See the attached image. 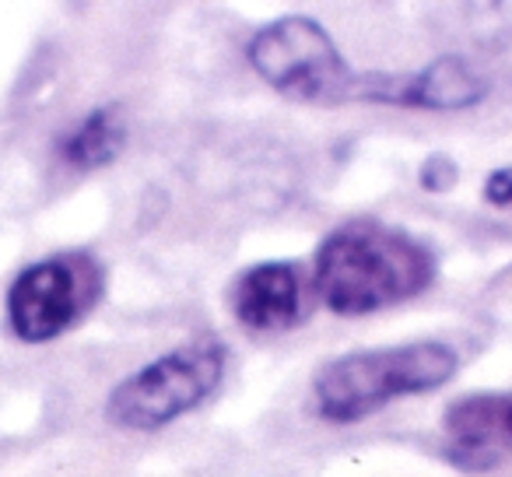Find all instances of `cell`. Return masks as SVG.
I'll return each instance as SVG.
<instances>
[{"label":"cell","mask_w":512,"mask_h":477,"mask_svg":"<svg viewBox=\"0 0 512 477\" xmlns=\"http://www.w3.org/2000/svg\"><path fill=\"white\" fill-rule=\"evenodd\" d=\"M316 292L334 313L365 316L425 292L435 257L397 228L355 221L337 228L316 253Z\"/></svg>","instance_id":"obj_1"},{"label":"cell","mask_w":512,"mask_h":477,"mask_svg":"<svg viewBox=\"0 0 512 477\" xmlns=\"http://www.w3.org/2000/svg\"><path fill=\"white\" fill-rule=\"evenodd\" d=\"M456 372V351L439 341H418L404 348L355 351L316 376L313 400L327 421H358L397 397L439 390Z\"/></svg>","instance_id":"obj_2"},{"label":"cell","mask_w":512,"mask_h":477,"mask_svg":"<svg viewBox=\"0 0 512 477\" xmlns=\"http://www.w3.org/2000/svg\"><path fill=\"white\" fill-rule=\"evenodd\" d=\"M225 372V348L218 341H197L162 355L127 376L106 400V414L116 428L151 432L172 418L204 404Z\"/></svg>","instance_id":"obj_3"},{"label":"cell","mask_w":512,"mask_h":477,"mask_svg":"<svg viewBox=\"0 0 512 477\" xmlns=\"http://www.w3.org/2000/svg\"><path fill=\"white\" fill-rule=\"evenodd\" d=\"M249 64L274 92L302 102L355 99L358 74L313 18H281L249 39Z\"/></svg>","instance_id":"obj_4"},{"label":"cell","mask_w":512,"mask_h":477,"mask_svg":"<svg viewBox=\"0 0 512 477\" xmlns=\"http://www.w3.org/2000/svg\"><path fill=\"white\" fill-rule=\"evenodd\" d=\"M102 292V274L85 257H53L25 267L8 292V323L22 341L43 344L88 313Z\"/></svg>","instance_id":"obj_5"},{"label":"cell","mask_w":512,"mask_h":477,"mask_svg":"<svg viewBox=\"0 0 512 477\" xmlns=\"http://www.w3.org/2000/svg\"><path fill=\"white\" fill-rule=\"evenodd\" d=\"M488 85L484 78L467 64L463 57H442L428 64L425 71L407 74V78H358L355 99H376V102H400V106H421V109H463L484 99Z\"/></svg>","instance_id":"obj_6"},{"label":"cell","mask_w":512,"mask_h":477,"mask_svg":"<svg viewBox=\"0 0 512 477\" xmlns=\"http://www.w3.org/2000/svg\"><path fill=\"white\" fill-rule=\"evenodd\" d=\"M446 435L453 456L474 467H495L512 453V397L509 393H474L446 411Z\"/></svg>","instance_id":"obj_7"},{"label":"cell","mask_w":512,"mask_h":477,"mask_svg":"<svg viewBox=\"0 0 512 477\" xmlns=\"http://www.w3.org/2000/svg\"><path fill=\"white\" fill-rule=\"evenodd\" d=\"M232 313L253 330L288 327L299 316V278L288 264H256L235 281Z\"/></svg>","instance_id":"obj_8"},{"label":"cell","mask_w":512,"mask_h":477,"mask_svg":"<svg viewBox=\"0 0 512 477\" xmlns=\"http://www.w3.org/2000/svg\"><path fill=\"white\" fill-rule=\"evenodd\" d=\"M123 141H127V127L120 123V116L113 109H95L88 120H81L67 134L60 155L74 169H99V165L113 162L120 155Z\"/></svg>","instance_id":"obj_9"},{"label":"cell","mask_w":512,"mask_h":477,"mask_svg":"<svg viewBox=\"0 0 512 477\" xmlns=\"http://www.w3.org/2000/svg\"><path fill=\"white\" fill-rule=\"evenodd\" d=\"M453 183H456V165H453V158L432 155L425 165H421V186H425V190L442 193V190H449Z\"/></svg>","instance_id":"obj_10"},{"label":"cell","mask_w":512,"mask_h":477,"mask_svg":"<svg viewBox=\"0 0 512 477\" xmlns=\"http://www.w3.org/2000/svg\"><path fill=\"white\" fill-rule=\"evenodd\" d=\"M484 200L498 207H509L512 204V165L509 169H495L484 183Z\"/></svg>","instance_id":"obj_11"}]
</instances>
